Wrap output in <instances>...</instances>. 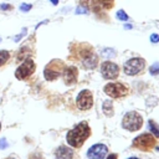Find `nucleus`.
Wrapping results in <instances>:
<instances>
[{"instance_id": "obj_1", "label": "nucleus", "mask_w": 159, "mask_h": 159, "mask_svg": "<svg viewBox=\"0 0 159 159\" xmlns=\"http://www.w3.org/2000/svg\"><path fill=\"white\" fill-rule=\"evenodd\" d=\"M91 135V128L87 122L78 123L75 128L67 132L66 140L67 143L73 148H80L83 145L84 140Z\"/></svg>"}, {"instance_id": "obj_2", "label": "nucleus", "mask_w": 159, "mask_h": 159, "mask_svg": "<svg viewBox=\"0 0 159 159\" xmlns=\"http://www.w3.org/2000/svg\"><path fill=\"white\" fill-rule=\"evenodd\" d=\"M65 70V63L61 60H52L47 63V66L43 70V76L47 81H55L56 78L60 77V75H62Z\"/></svg>"}, {"instance_id": "obj_3", "label": "nucleus", "mask_w": 159, "mask_h": 159, "mask_svg": "<svg viewBox=\"0 0 159 159\" xmlns=\"http://www.w3.org/2000/svg\"><path fill=\"white\" fill-rule=\"evenodd\" d=\"M157 144V139L153 137V134L150 133H143L140 135H138L137 138L133 139V147L143 150V152H149L152 150Z\"/></svg>"}, {"instance_id": "obj_4", "label": "nucleus", "mask_w": 159, "mask_h": 159, "mask_svg": "<svg viewBox=\"0 0 159 159\" xmlns=\"http://www.w3.org/2000/svg\"><path fill=\"white\" fill-rule=\"evenodd\" d=\"M142 124H143V118L137 112H128L123 117V120H122L123 128L129 132H135V130L140 129Z\"/></svg>"}, {"instance_id": "obj_5", "label": "nucleus", "mask_w": 159, "mask_h": 159, "mask_svg": "<svg viewBox=\"0 0 159 159\" xmlns=\"http://www.w3.org/2000/svg\"><path fill=\"white\" fill-rule=\"evenodd\" d=\"M103 89L112 98H123L127 94H129V92H130V89H129L128 86H125L124 83H119V82L108 83V84L104 86Z\"/></svg>"}, {"instance_id": "obj_6", "label": "nucleus", "mask_w": 159, "mask_h": 159, "mask_svg": "<svg viewBox=\"0 0 159 159\" xmlns=\"http://www.w3.org/2000/svg\"><path fill=\"white\" fill-rule=\"evenodd\" d=\"M145 67V61L142 57H134L130 58L124 63V73L128 76H135L137 73L142 72L143 68Z\"/></svg>"}, {"instance_id": "obj_7", "label": "nucleus", "mask_w": 159, "mask_h": 159, "mask_svg": "<svg viewBox=\"0 0 159 159\" xmlns=\"http://www.w3.org/2000/svg\"><path fill=\"white\" fill-rule=\"evenodd\" d=\"M35 70H36L35 62L31 58H26L15 71V77L17 80H26L27 77H30L35 72Z\"/></svg>"}, {"instance_id": "obj_8", "label": "nucleus", "mask_w": 159, "mask_h": 159, "mask_svg": "<svg viewBox=\"0 0 159 159\" xmlns=\"http://www.w3.org/2000/svg\"><path fill=\"white\" fill-rule=\"evenodd\" d=\"M76 104L81 111H87L92 107L93 104V96L92 92L89 89H83L78 93L77 99H76Z\"/></svg>"}, {"instance_id": "obj_9", "label": "nucleus", "mask_w": 159, "mask_h": 159, "mask_svg": "<svg viewBox=\"0 0 159 159\" xmlns=\"http://www.w3.org/2000/svg\"><path fill=\"white\" fill-rule=\"evenodd\" d=\"M101 72L107 80H116L119 75V66L114 62L106 61L101 65Z\"/></svg>"}, {"instance_id": "obj_10", "label": "nucleus", "mask_w": 159, "mask_h": 159, "mask_svg": "<svg viewBox=\"0 0 159 159\" xmlns=\"http://www.w3.org/2000/svg\"><path fill=\"white\" fill-rule=\"evenodd\" d=\"M107 154H108V148L104 144H99V143L92 145L87 152L88 159H104Z\"/></svg>"}, {"instance_id": "obj_11", "label": "nucleus", "mask_w": 159, "mask_h": 159, "mask_svg": "<svg viewBox=\"0 0 159 159\" xmlns=\"http://www.w3.org/2000/svg\"><path fill=\"white\" fill-rule=\"evenodd\" d=\"M77 77H78V70H77V67H75V66L65 67V70L62 72V78H63L65 84L71 86V84L76 83L77 82Z\"/></svg>"}, {"instance_id": "obj_12", "label": "nucleus", "mask_w": 159, "mask_h": 159, "mask_svg": "<svg viewBox=\"0 0 159 159\" xmlns=\"http://www.w3.org/2000/svg\"><path fill=\"white\" fill-rule=\"evenodd\" d=\"M73 150L66 145H60L55 152L56 159H73Z\"/></svg>"}, {"instance_id": "obj_13", "label": "nucleus", "mask_w": 159, "mask_h": 159, "mask_svg": "<svg viewBox=\"0 0 159 159\" xmlns=\"http://www.w3.org/2000/svg\"><path fill=\"white\" fill-rule=\"evenodd\" d=\"M102 109H103V113L106 114V116H113V104H112V102H109V101H104L103 102V106H102Z\"/></svg>"}, {"instance_id": "obj_14", "label": "nucleus", "mask_w": 159, "mask_h": 159, "mask_svg": "<svg viewBox=\"0 0 159 159\" xmlns=\"http://www.w3.org/2000/svg\"><path fill=\"white\" fill-rule=\"evenodd\" d=\"M99 7L103 9H112L114 5V0H94Z\"/></svg>"}, {"instance_id": "obj_15", "label": "nucleus", "mask_w": 159, "mask_h": 159, "mask_svg": "<svg viewBox=\"0 0 159 159\" xmlns=\"http://www.w3.org/2000/svg\"><path fill=\"white\" fill-rule=\"evenodd\" d=\"M10 58V52L5 50H0V66L5 65Z\"/></svg>"}, {"instance_id": "obj_16", "label": "nucleus", "mask_w": 159, "mask_h": 159, "mask_svg": "<svg viewBox=\"0 0 159 159\" xmlns=\"http://www.w3.org/2000/svg\"><path fill=\"white\" fill-rule=\"evenodd\" d=\"M148 124H149V128L152 130V134H154L155 137H159V125H157L154 120H149Z\"/></svg>"}, {"instance_id": "obj_17", "label": "nucleus", "mask_w": 159, "mask_h": 159, "mask_svg": "<svg viewBox=\"0 0 159 159\" xmlns=\"http://www.w3.org/2000/svg\"><path fill=\"white\" fill-rule=\"evenodd\" d=\"M149 71H150L152 75H159V63L153 65V66L149 68Z\"/></svg>"}, {"instance_id": "obj_18", "label": "nucleus", "mask_w": 159, "mask_h": 159, "mask_svg": "<svg viewBox=\"0 0 159 159\" xmlns=\"http://www.w3.org/2000/svg\"><path fill=\"white\" fill-rule=\"evenodd\" d=\"M117 17L119 19V20H128V16H127V14L123 11V10H119L118 12H117Z\"/></svg>"}, {"instance_id": "obj_19", "label": "nucleus", "mask_w": 159, "mask_h": 159, "mask_svg": "<svg viewBox=\"0 0 159 159\" xmlns=\"http://www.w3.org/2000/svg\"><path fill=\"white\" fill-rule=\"evenodd\" d=\"M102 53L104 55V56H114V51L112 50V48H104L103 51H102Z\"/></svg>"}, {"instance_id": "obj_20", "label": "nucleus", "mask_w": 159, "mask_h": 159, "mask_svg": "<svg viewBox=\"0 0 159 159\" xmlns=\"http://www.w3.org/2000/svg\"><path fill=\"white\" fill-rule=\"evenodd\" d=\"M88 12V9L87 7H82L81 5L76 9V14H87Z\"/></svg>"}, {"instance_id": "obj_21", "label": "nucleus", "mask_w": 159, "mask_h": 159, "mask_svg": "<svg viewBox=\"0 0 159 159\" xmlns=\"http://www.w3.org/2000/svg\"><path fill=\"white\" fill-rule=\"evenodd\" d=\"M31 7H32L31 4H22V5L20 6V10H21V11H29Z\"/></svg>"}, {"instance_id": "obj_22", "label": "nucleus", "mask_w": 159, "mask_h": 159, "mask_svg": "<svg viewBox=\"0 0 159 159\" xmlns=\"http://www.w3.org/2000/svg\"><path fill=\"white\" fill-rule=\"evenodd\" d=\"M9 145H7V140L5 139V138H1L0 139V149H5V148H7Z\"/></svg>"}, {"instance_id": "obj_23", "label": "nucleus", "mask_w": 159, "mask_h": 159, "mask_svg": "<svg viewBox=\"0 0 159 159\" xmlns=\"http://www.w3.org/2000/svg\"><path fill=\"white\" fill-rule=\"evenodd\" d=\"M150 41H152L153 43H155V42H159V35H157V34H153V35L150 36Z\"/></svg>"}, {"instance_id": "obj_24", "label": "nucleus", "mask_w": 159, "mask_h": 159, "mask_svg": "<svg viewBox=\"0 0 159 159\" xmlns=\"http://www.w3.org/2000/svg\"><path fill=\"white\" fill-rule=\"evenodd\" d=\"M24 34H26V29H25V30H22V32H21V34H20V35H17V36H16V37H15V39H14V40H15V41H16V42H17V41H19V40H20V39H21V37H22V36H24Z\"/></svg>"}, {"instance_id": "obj_25", "label": "nucleus", "mask_w": 159, "mask_h": 159, "mask_svg": "<svg viewBox=\"0 0 159 159\" xmlns=\"http://www.w3.org/2000/svg\"><path fill=\"white\" fill-rule=\"evenodd\" d=\"M0 9H1V10H10L11 6H9V4H2V5L0 6Z\"/></svg>"}, {"instance_id": "obj_26", "label": "nucleus", "mask_w": 159, "mask_h": 159, "mask_svg": "<svg viewBox=\"0 0 159 159\" xmlns=\"http://www.w3.org/2000/svg\"><path fill=\"white\" fill-rule=\"evenodd\" d=\"M108 159H117V154H109Z\"/></svg>"}, {"instance_id": "obj_27", "label": "nucleus", "mask_w": 159, "mask_h": 159, "mask_svg": "<svg viewBox=\"0 0 159 159\" xmlns=\"http://www.w3.org/2000/svg\"><path fill=\"white\" fill-rule=\"evenodd\" d=\"M51 2H52L53 5H57V2H58V0H51Z\"/></svg>"}, {"instance_id": "obj_28", "label": "nucleus", "mask_w": 159, "mask_h": 159, "mask_svg": "<svg viewBox=\"0 0 159 159\" xmlns=\"http://www.w3.org/2000/svg\"><path fill=\"white\" fill-rule=\"evenodd\" d=\"M6 159H16V158H14V157H9V158H6Z\"/></svg>"}, {"instance_id": "obj_29", "label": "nucleus", "mask_w": 159, "mask_h": 159, "mask_svg": "<svg viewBox=\"0 0 159 159\" xmlns=\"http://www.w3.org/2000/svg\"><path fill=\"white\" fill-rule=\"evenodd\" d=\"M129 159H139V158H129Z\"/></svg>"}, {"instance_id": "obj_30", "label": "nucleus", "mask_w": 159, "mask_h": 159, "mask_svg": "<svg viewBox=\"0 0 159 159\" xmlns=\"http://www.w3.org/2000/svg\"><path fill=\"white\" fill-rule=\"evenodd\" d=\"M0 42H1V37H0Z\"/></svg>"}, {"instance_id": "obj_31", "label": "nucleus", "mask_w": 159, "mask_h": 159, "mask_svg": "<svg viewBox=\"0 0 159 159\" xmlns=\"http://www.w3.org/2000/svg\"><path fill=\"white\" fill-rule=\"evenodd\" d=\"M0 129H1V124H0Z\"/></svg>"}]
</instances>
